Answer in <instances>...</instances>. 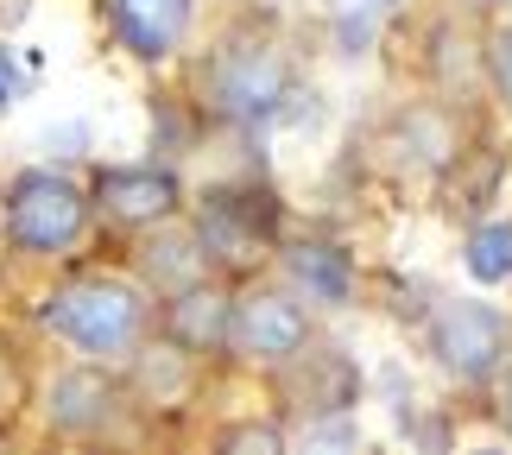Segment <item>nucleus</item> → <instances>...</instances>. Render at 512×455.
I'll return each mask as SVG.
<instances>
[{"mask_svg":"<svg viewBox=\"0 0 512 455\" xmlns=\"http://www.w3.org/2000/svg\"><path fill=\"white\" fill-rule=\"evenodd\" d=\"M468 272H475V285H506L512 279V222H481L468 234Z\"/></svg>","mask_w":512,"mask_h":455,"instance_id":"obj_13","label":"nucleus"},{"mask_svg":"<svg viewBox=\"0 0 512 455\" xmlns=\"http://www.w3.org/2000/svg\"><path fill=\"white\" fill-rule=\"evenodd\" d=\"M500 418L512 424V361H506V380H500Z\"/></svg>","mask_w":512,"mask_h":455,"instance_id":"obj_17","label":"nucleus"},{"mask_svg":"<svg viewBox=\"0 0 512 455\" xmlns=\"http://www.w3.org/2000/svg\"><path fill=\"white\" fill-rule=\"evenodd\" d=\"M285 272L298 279L304 298H317V304H348V291H354V266H348V253H342V247H317V241H304V247H291V253H285Z\"/></svg>","mask_w":512,"mask_h":455,"instance_id":"obj_12","label":"nucleus"},{"mask_svg":"<svg viewBox=\"0 0 512 455\" xmlns=\"http://www.w3.org/2000/svg\"><path fill=\"white\" fill-rule=\"evenodd\" d=\"M228 323H234V298H228L222 285L196 279V285H184V291H171L165 329H171V342L184 348V354H215V348H228Z\"/></svg>","mask_w":512,"mask_h":455,"instance_id":"obj_9","label":"nucleus"},{"mask_svg":"<svg viewBox=\"0 0 512 455\" xmlns=\"http://www.w3.org/2000/svg\"><path fill=\"white\" fill-rule=\"evenodd\" d=\"M89 215H95V203L57 171H19L7 184V241L26 253H45V260L70 253L83 241Z\"/></svg>","mask_w":512,"mask_h":455,"instance_id":"obj_2","label":"nucleus"},{"mask_svg":"<svg viewBox=\"0 0 512 455\" xmlns=\"http://www.w3.org/2000/svg\"><path fill=\"white\" fill-rule=\"evenodd\" d=\"M285 95H291V57L272 38H234V45L215 51V64H209L215 114H228L241 127H260L285 108Z\"/></svg>","mask_w":512,"mask_h":455,"instance_id":"obj_3","label":"nucleus"},{"mask_svg":"<svg viewBox=\"0 0 512 455\" xmlns=\"http://www.w3.org/2000/svg\"><path fill=\"white\" fill-rule=\"evenodd\" d=\"M367 7H399V0H367Z\"/></svg>","mask_w":512,"mask_h":455,"instance_id":"obj_18","label":"nucleus"},{"mask_svg":"<svg viewBox=\"0 0 512 455\" xmlns=\"http://www.w3.org/2000/svg\"><path fill=\"white\" fill-rule=\"evenodd\" d=\"M506 13H512V0H506Z\"/></svg>","mask_w":512,"mask_h":455,"instance_id":"obj_19","label":"nucleus"},{"mask_svg":"<svg viewBox=\"0 0 512 455\" xmlns=\"http://www.w3.org/2000/svg\"><path fill=\"white\" fill-rule=\"evenodd\" d=\"M228 348L241 361H260V367H285L310 348V310L298 291H247L234 298V323H228Z\"/></svg>","mask_w":512,"mask_h":455,"instance_id":"obj_5","label":"nucleus"},{"mask_svg":"<svg viewBox=\"0 0 512 455\" xmlns=\"http://www.w3.org/2000/svg\"><path fill=\"white\" fill-rule=\"evenodd\" d=\"M215 443H222V449H241V455H279L285 449V430L279 424H228Z\"/></svg>","mask_w":512,"mask_h":455,"instance_id":"obj_14","label":"nucleus"},{"mask_svg":"<svg viewBox=\"0 0 512 455\" xmlns=\"http://www.w3.org/2000/svg\"><path fill=\"white\" fill-rule=\"evenodd\" d=\"M430 354L449 380L462 386H487L494 373H506V354H512V323L506 310L494 304H475V298H449L430 316Z\"/></svg>","mask_w":512,"mask_h":455,"instance_id":"obj_4","label":"nucleus"},{"mask_svg":"<svg viewBox=\"0 0 512 455\" xmlns=\"http://www.w3.org/2000/svg\"><path fill=\"white\" fill-rule=\"evenodd\" d=\"M196 241H203L209 266H253L266 253V228L247 222L241 196H209L203 215H196Z\"/></svg>","mask_w":512,"mask_h":455,"instance_id":"obj_10","label":"nucleus"},{"mask_svg":"<svg viewBox=\"0 0 512 455\" xmlns=\"http://www.w3.org/2000/svg\"><path fill=\"white\" fill-rule=\"evenodd\" d=\"M19 392H26V380H19V367L0 354V418H7V411H19Z\"/></svg>","mask_w":512,"mask_h":455,"instance_id":"obj_16","label":"nucleus"},{"mask_svg":"<svg viewBox=\"0 0 512 455\" xmlns=\"http://www.w3.org/2000/svg\"><path fill=\"white\" fill-rule=\"evenodd\" d=\"M487 83H494V95L512 114V26H500L494 38H487Z\"/></svg>","mask_w":512,"mask_h":455,"instance_id":"obj_15","label":"nucleus"},{"mask_svg":"<svg viewBox=\"0 0 512 455\" xmlns=\"http://www.w3.org/2000/svg\"><path fill=\"white\" fill-rule=\"evenodd\" d=\"M89 203L108 228L146 234V228H165L177 215L184 184H177V171H165V165H121V171H102V184H95Z\"/></svg>","mask_w":512,"mask_h":455,"instance_id":"obj_6","label":"nucleus"},{"mask_svg":"<svg viewBox=\"0 0 512 455\" xmlns=\"http://www.w3.org/2000/svg\"><path fill=\"white\" fill-rule=\"evenodd\" d=\"M196 19V0H108V26L121 38V51H133L140 64H159L184 45Z\"/></svg>","mask_w":512,"mask_h":455,"instance_id":"obj_8","label":"nucleus"},{"mask_svg":"<svg viewBox=\"0 0 512 455\" xmlns=\"http://www.w3.org/2000/svg\"><path fill=\"white\" fill-rule=\"evenodd\" d=\"M45 329L89 361H133L152 335V298L121 272H76L45 298Z\"/></svg>","mask_w":512,"mask_h":455,"instance_id":"obj_1","label":"nucleus"},{"mask_svg":"<svg viewBox=\"0 0 512 455\" xmlns=\"http://www.w3.org/2000/svg\"><path fill=\"white\" fill-rule=\"evenodd\" d=\"M121 405H127V392L102 367H64L45 386V424L57 437H95V430H108L121 418Z\"/></svg>","mask_w":512,"mask_h":455,"instance_id":"obj_7","label":"nucleus"},{"mask_svg":"<svg viewBox=\"0 0 512 455\" xmlns=\"http://www.w3.org/2000/svg\"><path fill=\"white\" fill-rule=\"evenodd\" d=\"M140 266H146V279L159 291H184V285H196L209 272V253H203V241H196V228L190 234L171 228V234H152V241L140 247Z\"/></svg>","mask_w":512,"mask_h":455,"instance_id":"obj_11","label":"nucleus"}]
</instances>
